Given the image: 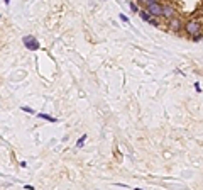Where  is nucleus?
Masks as SVG:
<instances>
[{"label":"nucleus","instance_id":"nucleus-17","mask_svg":"<svg viewBox=\"0 0 203 190\" xmlns=\"http://www.w3.org/2000/svg\"><path fill=\"white\" fill-rule=\"evenodd\" d=\"M135 2H137V3H141V5L144 3V0H135Z\"/></svg>","mask_w":203,"mask_h":190},{"label":"nucleus","instance_id":"nucleus-3","mask_svg":"<svg viewBox=\"0 0 203 190\" xmlns=\"http://www.w3.org/2000/svg\"><path fill=\"white\" fill-rule=\"evenodd\" d=\"M22 42H24V46L27 48V49L30 51H37L39 49V41L34 38V36H24V39H22Z\"/></svg>","mask_w":203,"mask_h":190},{"label":"nucleus","instance_id":"nucleus-16","mask_svg":"<svg viewBox=\"0 0 203 190\" xmlns=\"http://www.w3.org/2000/svg\"><path fill=\"white\" fill-rule=\"evenodd\" d=\"M24 189H26V190H32L34 187H32V185H24Z\"/></svg>","mask_w":203,"mask_h":190},{"label":"nucleus","instance_id":"nucleus-15","mask_svg":"<svg viewBox=\"0 0 203 190\" xmlns=\"http://www.w3.org/2000/svg\"><path fill=\"white\" fill-rule=\"evenodd\" d=\"M195 90H196V93H202V87H200V83H198V81L195 83Z\"/></svg>","mask_w":203,"mask_h":190},{"label":"nucleus","instance_id":"nucleus-11","mask_svg":"<svg viewBox=\"0 0 203 190\" xmlns=\"http://www.w3.org/2000/svg\"><path fill=\"white\" fill-rule=\"evenodd\" d=\"M149 24H151V26H154V27H159V26H161V24H159V19H157V17H152V19L149 20Z\"/></svg>","mask_w":203,"mask_h":190},{"label":"nucleus","instance_id":"nucleus-6","mask_svg":"<svg viewBox=\"0 0 203 190\" xmlns=\"http://www.w3.org/2000/svg\"><path fill=\"white\" fill-rule=\"evenodd\" d=\"M139 17H141L142 20H144V22H149V20L152 19V15L149 14V10H147V9H144V10H139Z\"/></svg>","mask_w":203,"mask_h":190},{"label":"nucleus","instance_id":"nucleus-14","mask_svg":"<svg viewBox=\"0 0 203 190\" xmlns=\"http://www.w3.org/2000/svg\"><path fill=\"white\" fill-rule=\"evenodd\" d=\"M156 0H144V3H142V5H144V9L145 7H149V5H151V3H154Z\"/></svg>","mask_w":203,"mask_h":190},{"label":"nucleus","instance_id":"nucleus-8","mask_svg":"<svg viewBox=\"0 0 203 190\" xmlns=\"http://www.w3.org/2000/svg\"><path fill=\"white\" fill-rule=\"evenodd\" d=\"M129 9L132 10V12H135V14H139V7H137V3H135V0H130V2H129Z\"/></svg>","mask_w":203,"mask_h":190},{"label":"nucleus","instance_id":"nucleus-4","mask_svg":"<svg viewBox=\"0 0 203 190\" xmlns=\"http://www.w3.org/2000/svg\"><path fill=\"white\" fill-rule=\"evenodd\" d=\"M181 27H184V26H183V22H181L179 17H173V19L168 20V29L171 31V32H179Z\"/></svg>","mask_w":203,"mask_h":190},{"label":"nucleus","instance_id":"nucleus-12","mask_svg":"<svg viewBox=\"0 0 203 190\" xmlns=\"http://www.w3.org/2000/svg\"><path fill=\"white\" fill-rule=\"evenodd\" d=\"M20 110H24V112H27V114H34V109H30V107H27V105L20 107Z\"/></svg>","mask_w":203,"mask_h":190},{"label":"nucleus","instance_id":"nucleus-18","mask_svg":"<svg viewBox=\"0 0 203 190\" xmlns=\"http://www.w3.org/2000/svg\"><path fill=\"white\" fill-rule=\"evenodd\" d=\"M3 3H5V5H9V3H10V0H3Z\"/></svg>","mask_w":203,"mask_h":190},{"label":"nucleus","instance_id":"nucleus-2","mask_svg":"<svg viewBox=\"0 0 203 190\" xmlns=\"http://www.w3.org/2000/svg\"><path fill=\"white\" fill-rule=\"evenodd\" d=\"M145 9L149 10V14H151L152 17H157V19H159V17H163V3H161V2H157V0H156L154 3H151L149 7H145Z\"/></svg>","mask_w":203,"mask_h":190},{"label":"nucleus","instance_id":"nucleus-5","mask_svg":"<svg viewBox=\"0 0 203 190\" xmlns=\"http://www.w3.org/2000/svg\"><path fill=\"white\" fill-rule=\"evenodd\" d=\"M173 17H176V9L169 3H163V19L169 20Z\"/></svg>","mask_w":203,"mask_h":190},{"label":"nucleus","instance_id":"nucleus-9","mask_svg":"<svg viewBox=\"0 0 203 190\" xmlns=\"http://www.w3.org/2000/svg\"><path fill=\"white\" fill-rule=\"evenodd\" d=\"M191 41H193V42H200V41H203V32H202V31H200L198 34L191 36Z\"/></svg>","mask_w":203,"mask_h":190},{"label":"nucleus","instance_id":"nucleus-1","mask_svg":"<svg viewBox=\"0 0 203 190\" xmlns=\"http://www.w3.org/2000/svg\"><path fill=\"white\" fill-rule=\"evenodd\" d=\"M202 31V24L198 22V20H188L186 24H184V32L188 34V36H195V34H198Z\"/></svg>","mask_w":203,"mask_h":190},{"label":"nucleus","instance_id":"nucleus-10","mask_svg":"<svg viewBox=\"0 0 203 190\" xmlns=\"http://www.w3.org/2000/svg\"><path fill=\"white\" fill-rule=\"evenodd\" d=\"M87 136L88 134H83V136L76 141V148H83V144H85V141H87Z\"/></svg>","mask_w":203,"mask_h":190},{"label":"nucleus","instance_id":"nucleus-13","mask_svg":"<svg viewBox=\"0 0 203 190\" xmlns=\"http://www.w3.org/2000/svg\"><path fill=\"white\" fill-rule=\"evenodd\" d=\"M118 19L122 20V22H125V24L129 22V17H127V15H124V14H120V15H118Z\"/></svg>","mask_w":203,"mask_h":190},{"label":"nucleus","instance_id":"nucleus-7","mask_svg":"<svg viewBox=\"0 0 203 190\" xmlns=\"http://www.w3.org/2000/svg\"><path fill=\"white\" fill-rule=\"evenodd\" d=\"M37 117H41V119H44V120H48V122H53V124H56V122H58V119H56V117L48 116V114H42V112H39Z\"/></svg>","mask_w":203,"mask_h":190}]
</instances>
